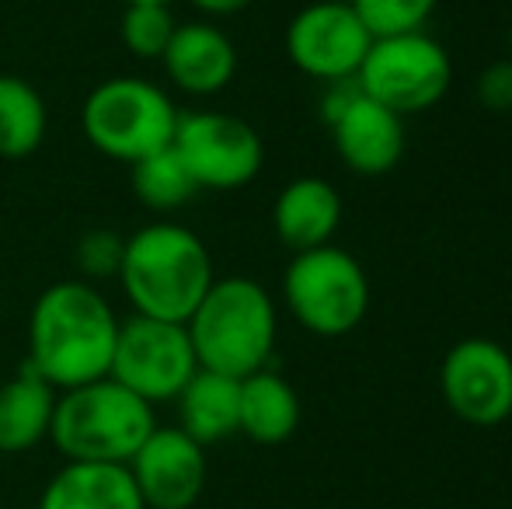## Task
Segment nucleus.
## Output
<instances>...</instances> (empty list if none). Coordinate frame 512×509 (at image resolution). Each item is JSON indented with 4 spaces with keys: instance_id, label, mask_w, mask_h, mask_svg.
Returning <instances> with one entry per match:
<instances>
[{
    "instance_id": "1",
    "label": "nucleus",
    "mask_w": 512,
    "mask_h": 509,
    "mask_svg": "<svg viewBox=\"0 0 512 509\" xmlns=\"http://www.w3.org/2000/svg\"><path fill=\"white\" fill-rule=\"evenodd\" d=\"M119 318L88 279H63L39 293L28 318V367L56 391L108 377Z\"/></svg>"
},
{
    "instance_id": "2",
    "label": "nucleus",
    "mask_w": 512,
    "mask_h": 509,
    "mask_svg": "<svg viewBox=\"0 0 512 509\" xmlns=\"http://www.w3.org/2000/svg\"><path fill=\"white\" fill-rule=\"evenodd\" d=\"M115 279L133 314L185 325L216 276L206 241L196 231L171 220H157L126 238Z\"/></svg>"
},
{
    "instance_id": "3",
    "label": "nucleus",
    "mask_w": 512,
    "mask_h": 509,
    "mask_svg": "<svg viewBox=\"0 0 512 509\" xmlns=\"http://www.w3.org/2000/svg\"><path fill=\"white\" fill-rule=\"evenodd\" d=\"M185 328L199 367L241 381L269 367L276 353L279 314L258 279L223 276L213 279Z\"/></svg>"
},
{
    "instance_id": "4",
    "label": "nucleus",
    "mask_w": 512,
    "mask_h": 509,
    "mask_svg": "<svg viewBox=\"0 0 512 509\" xmlns=\"http://www.w3.org/2000/svg\"><path fill=\"white\" fill-rule=\"evenodd\" d=\"M154 405L112 377L60 391L49 440L63 461L126 464L154 433Z\"/></svg>"
},
{
    "instance_id": "5",
    "label": "nucleus",
    "mask_w": 512,
    "mask_h": 509,
    "mask_svg": "<svg viewBox=\"0 0 512 509\" xmlns=\"http://www.w3.org/2000/svg\"><path fill=\"white\" fill-rule=\"evenodd\" d=\"M178 116L182 112L161 84L147 77H108L84 98L81 129L108 161L136 164L171 147Z\"/></svg>"
},
{
    "instance_id": "6",
    "label": "nucleus",
    "mask_w": 512,
    "mask_h": 509,
    "mask_svg": "<svg viewBox=\"0 0 512 509\" xmlns=\"http://www.w3.org/2000/svg\"><path fill=\"white\" fill-rule=\"evenodd\" d=\"M283 297L310 335L338 339L363 325L370 311V279L349 252L321 245L293 255L283 276Z\"/></svg>"
},
{
    "instance_id": "7",
    "label": "nucleus",
    "mask_w": 512,
    "mask_h": 509,
    "mask_svg": "<svg viewBox=\"0 0 512 509\" xmlns=\"http://www.w3.org/2000/svg\"><path fill=\"white\" fill-rule=\"evenodd\" d=\"M356 81L363 95L405 119L443 102L453 81V63L450 53L425 32L387 35L373 39Z\"/></svg>"
},
{
    "instance_id": "8",
    "label": "nucleus",
    "mask_w": 512,
    "mask_h": 509,
    "mask_svg": "<svg viewBox=\"0 0 512 509\" xmlns=\"http://www.w3.org/2000/svg\"><path fill=\"white\" fill-rule=\"evenodd\" d=\"M196 370V349L182 321L143 318V314L119 321L108 377L129 387L136 398H143L147 405L175 401Z\"/></svg>"
},
{
    "instance_id": "9",
    "label": "nucleus",
    "mask_w": 512,
    "mask_h": 509,
    "mask_svg": "<svg viewBox=\"0 0 512 509\" xmlns=\"http://www.w3.org/2000/svg\"><path fill=\"white\" fill-rule=\"evenodd\" d=\"M171 147L196 178L199 192L244 189L255 182L265 164L262 136L251 123L230 112H182Z\"/></svg>"
},
{
    "instance_id": "10",
    "label": "nucleus",
    "mask_w": 512,
    "mask_h": 509,
    "mask_svg": "<svg viewBox=\"0 0 512 509\" xmlns=\"http://www.w3.org/2000/svg\"><path fill=\"white\" fill-rule=\"evenodd\" d=\"M439 391L450 412L474 429H492L512 415V356L485 335L460 339L439 367Z\"/></svg>"
},
{
    "instance_id": "11",
    "label": "nucleus",
    "mask_w": 512,
    "mask_h": 509,
    "mask_svg": "<svg viewBox=\"0 0 512 509\" xmlns=\"http://www.w3.org/2000/svg\"><path fill=\"white\" fill-rule=\"evenodd\" d=\"M373 46V35L352 11L349 0H317L304 11L293 14L286 28V56L300 74L314 81H345L356 77L366 53Z\"/></svg>"
},
{
    "instance_id": "12",
    "label": "nucleus",
    "mask_w": 512,
    "mask_h": 509,
    "mask_svg": "<svg viewBox=\"0 0 512 509\" xmlns=\"http://www.w3.org/2000/svg\"><path fill=\"white\" fill-rule=\"evenodd\" d=\"M126 468L147 509H192L206 492V447L182 426H154Z\"/></svg>"
},
{
    "instance_id": "13",
    "label": "nucleus",
    "mask_w": 512,
    "mask_h": 509,
    "mask_svg": "<svg viewBox=\"0 0 512 509\" xmlns=\"http://www.w3.org/2000/svg\"><path fill=\"white\" fill-rule=\"evenodd\" d=\"M331 136L345 168L363 178L387 175L405 157V119L387 105L373 102L370 95H359L331 123Z\"/></svg>"
},
{
    "instance_id": "14",
    "label": "nucleus",
    "mask_w": 512,
    "mask_h": 509,
    "mask_svg": "<svg viewBox=\"0 0 512 509\" xmlns=\"http://www.w3.org/2000/svg\"><path fill=\"white\" fill-rule=\"evenodd\" d=\"M161 67L178 91L192 98H213L234 81L237 46L213 21H185L171 35Z\"/></svg>"
},
{
    "instance_id": "15",
    "label": "nucleus",
    "mask_w": 512,
    "mask_h": 509,
    "mask_svg": "<svg viewBox=\"0 0 512 509\" xmlns=\"http://www.w3.org/2000/svg\"><path fill=\"white\" fill-rule=\"evenodd\" d=\"M338 224H342V196L324 178H293L272 203V227L276 238L297 252L331 245Z\"/></svg>"
},
{
    "instance_id": "16",
    "label": "nucleus",
    "mask_w": 512,
    "mask_h": 509,
    "mask_svg": "<svg viewBox=\"0 0 512 509\" xmlns=\"http://www.w3.org/2000/svg\"><path fill=\"white\" fill-rule=\"evenodd\" d=\"M39 509H147L126 464L67 461L46 482Z\"/></svg>"
},
{
    "instance_id": "17",
    "label": "nucleus",
    "mask_w": 512,
    "mask_h": 509,
    "mask_svg": "<svg viewBox=\"0 0 512 509\" xmlns=\"http://www.w3.org/2000/svg\"><path fill=\"white\" fill-rule=\"evenodd\" d=\"M56 398L60 391L28 363L0 384V454H25L49 440Z\"/></svg>"
},
{
    "instance_id": "18",
    "label": "nucleus",
    "mask_w": 512,
    "mask_h": 509,
    "mask_svg": "<svg viewBox=\"0 0 512 509\" xmlns=\"http://www.w3.org/2000/svg\"><path fill=\"white\" fill-rule=\"evenodd\" d=\"M300 426V398L293 384L276 370H258L241 377V408H237V433L262 447L286 443Z\"/></svg>"
},
{
    "instance_id": "19",
    "label": "nucleus",
    "mask_w": 512,
    "mask_h": 509,
    "mask_svg": "<svg viewBox=\"0 0 512 509\" xmlns=\"http://www.w3.org/2000/svg\"><path fill=\"white\" fill-rule=\"evenodd\" d=\"M175 401L178 426L203 447L237 433V408H241V381L237 377L199 367Z\"/></svg>"
},
{
    "instance_id": "20",
    "label": "nucleus",
    "mask_w": 512,
    "mask_h": 509,
    "mask_svg": "<svg viewBox=\"0 0 512 509\" xmlns=\"http://www.w3.org/2000/svg\"><path fill=\"white\" fill-rule=\"evenodd\" d=\"M49 109L39 88L18 74H0V157L21 161L42 147Z\"/></svg>"
},
{
    "instance_id": "21",
    "label": "nucleus",
    "mask_w": 512,
    "mask_h": 509,
    "mask_svg": "<svg viewBox=\"0 0 512 509\" xmlns=\"http://www.w3.org/2000/svg\"><path fill=\"white\" fill-rule=\"evenodd\" d=\"M129 189L147 210L171 213L199 196L196 178L189 175L185 161L175 154V147H164L143 161L129 164Z\"/></svg>"
},
{
    "instance_id": "22",
    "label": "nucleus",
    "mask_w": 512,
    "mask_h": 509,
    "mask_svg": "<svg viewBox=\"0 0 512 509\" xmlns=\"http://www.w3.org/2000/svg\"><path fill=\"white\" fill-rule=\"evenodd\" d=\"M178 21L168 4H129L119 21V39L136 60H161Z\"/></svg>"
},
{
    "instance_id": "23",
    "label": "nucleus",
    "mask_w": 512,
    "mask_h": 509,
    "mask_svg": "<svg viewBox=\"0 0 512 509\" xmlns=\"http://www.w3.org/2000/svg\"><path fill=\"white\" fill-rule=\"evenodd\" d=\"M349 4L373 39H387V35L422 32L439 0H349Z\"/></svg>"
},
{
    "instance_id": "24",
    "label": "nucleus",
    "mask_w": 512,
    "mask_h": 509,
    "mask_svg": "<svg viewBox=\"0 0 512 509\" xmlns=\"http://www.w3.org/2000/svg\"><path fill=\"white\" fill-rule=\"evenodd\" d=\"M122 252H126V238L115 234L112 227H95V231L81 234L74 248V265L77 279H88V283H105V279L119 276Z\"/></svg>"
},
{
    "instance_id": "25",
    "label": "nucleus",
    "mask_w": 512,
    "mask_h": 509,
    "mask_svg": "<svg viewBox=\"0 0 512 509\" xmlns=\"http://www.w3.org/2000/svg\"><path fill=\"white\" fill-rule=\"evenodd\" d=\"M478 102L488 112H512V63H492L478 77Z\"/></svg>"
},
{
    "instance_id": "26",
    "label": "nucleus",
    "mask_w": 512,
    "mask_h": 509,
    "mask_svg": "<svg viewBox=\"0 0 512 509\" xmlns=\"http://www.w3.org/2000/svg\"><path fill=\"white\" fill-rule=\"evenodd\" d=\"M359 95H363V88H359L356 77H345V81H328V84H324V95H321V119L331 126L352 102H356Z\"/></svg>"
},
{
    "instance_id": "27",
    "label": "nucleus",
    "mask_w": 512,
    "mask_h": 509,
    "mask_svg": "<svg viewBox=\"0 0 512 509\" xmlns=\"http://www.w3.org/2000/svg\"><path fill=\"white\" fill-rule=\"evenodd\" d=\"M196 11L209 14V18H230V14H241L248 11L255 0H189Z\"/></svg>"
},
{
    "instance_id": "28",
    "label": "nucleus",
    "mask_w": 512,
    "mask_h": 509,
    "mask_svg": "<svg viewBox=\"0 0 512 509\" xmlns=\"http://www.w3.org/2000/svg\"><path fill=\"white\" fill-rule=\"evenodd\" d=\"M122 4H171V0H122Z\"/></svg>"
},
{
    "instance_id": "29",
    "label": "nucleus",
    "mask_w": 512,
    "mask_h": 509,
    "mask_svg": "<svg viewBox=\"0 0 512 509\" xmlns=\"http://www.w3.org/2000/svg\"><path fill=\"white\" fill-rule=\"evenodd\" d=\"M509 63H512V21H509Z\"/></svg>"
}]
</instances>
